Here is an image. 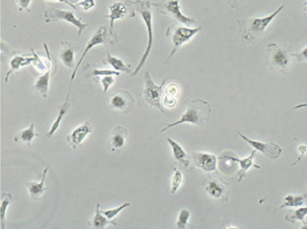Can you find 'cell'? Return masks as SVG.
Wrapping results in <instances>:
<instances>
[{
	"instance_id": "d590c367",
	"label": "cell",
	"mask_w": 307,
	"mask_h": 229,
	"mask_svg": "<svg viewBox=\"0 0 307 229\" xmlns=\"http://www.w3.org/2000/svg\"><path fill=\"white\" fill-rule=\"evenodd\" d=\"M165 95L177 99L180 95V88L175 83H171L168 86L166 87V94Z\"/></svg>"
},
{
	"instance_id": "8992f818",
	"label": "cell",
	"mask_w": 307,
	"mask_h": 229,
	"mask_svg": "<svg viewBox=\"0 0 307 229\" xmlns=\"http://www.w3.org/2000/svg\"><path fill=\"white\" fill-rule=\"evenodd\" d=\"M118 42L117 39V35H112V33L110 32V29H107L106 26H101L99 28V29L97 30L96 33L92 35V37L90 39V41L88 42L86 47L83 51V54L81 56L80 60L78 61V63L76 64V66L74 67V72L71 75V83L74 82L75 75H76L77 71L78 68L81 67V65L83 63L84 58L86 56L87 53L92 49L93 47H95L97 45H106V44H116Z\"/></svg>"
},
{
	"instance_id": "f6af8a7d",
	"label": "cell",
	"mask_w": 307,
	"mask_h": 229,
	"mask_svg": "<svg viewBox=\"0 0 307 229\" xmlns=\"http://www.w3.org/2000/svg\"><path fill=\"white\" fill-rule=\"evenodd\" d=\"M304 9L307 10V2L305 3V5H304Z\"/></svg>"
},
{
	"instance_id": "ac0fdd59",
	"label": "cell",
	"mask_w": 307,
	"mask_h": 229,
	"mask_svg": "<svg viewBox=\"0 0 307 229\" xmlns=\"http://www.w3.org/2000/svg\"><path fill=\"white\" fill-rule=\"evenodd\" d=\"M257 150H253L251 153L249 157H247L245 159H241L239 158H235L233 156H220L219 159H229L233 162L239 163L240 165V170L237 172V176H238V180L237 182H241L243 180V177L246 175L247 171L249 170L251 167H255V168L259 169L260 166L255 165V163L253 162V159L256 155Z\"/></svg>"
},
{
	"instance_id": "83f0119b",
	"label": "cell",
	"mask_w": 307,
	"mask_h": 229,
	"mask_svg": "<svg viewBox=\"0 0 307 229\" xmlns=\"http://www.w3.org/2000/svg\"><path fill=\"white\" fill-rule=\"evenodd\" d=\"M307 198V194L302 195V196H293V195H288L284 198V203L279 207L278 209H282L286 207H298L301 206L304 204V198Z\"/></svg>"
},
{
	"instance_id": "8d00e7d4",
	"label": "cell",
	"mask_w": 307,
	"mask_h": 229,
	"mask_svg": "<svg viewBox=\"0 0 307 229\" xmlns=\"http://www.w3.org/2000/svg\"><path fill=\"white\" fill-rule=\"evenodd\" d=\"M76 6L81 7V8L84 11H90L96 6V1L95 0H83L80 3L76 4Z\"/></svg>"
},
{
	"instance_id": "44dd1931",
	"label": "cell",
	"mask_w": 307,
	"mask_h": 229,
	"mask_svg": "<svg viewBox=\"0 0 307 229\" xmlns=\"http://www.w3.org/2000/svg\"><path fill=\"white\" fill-rule=\"evenodd\" d=\"M166 141L171 146L172 151H173L174 159L176 162L178 163L180 166L183 167H187L189 166V159L188 158V155L186 154L185 151L183 150L182 146L180 145L179 143H176V141H174L171 138H167Z\"/></svg>"
},
{
	"instance_id": "4316f807",
	"label": "cell",
	"mask_w": 307,
	"mask_h": 229,
	"mask_svg": "<svg viewBox=\"0 0 307 229\" xmlns=\"http://www.w3.org/2000/svg\"><path fill=\"white\" fill-rule=\"evenodd\" d=\"M13 195L7 192H4L1 195V205H0V221H1V228L6 227V216H7V208L13 203Z\"/></svg>"
},
{
	"instance_id": "5b68a950",
	"label": "cell",
	"mask_w": 307,
	"mask_h": 229,
	"mask_svg": "<svg viewBox=\"0 0 307 229\" xmlns=\"http://www.w3.org/2000/svg\"><path fill=\"white\" fill-rule=\"evenodd\" d=\"M201 30L202 27L191 29V28H187V27L179 25L178 23L170 26L166 32V37L170 39L171 44H172V50H171L168 59L173 57L176 51L182 47V45H184L187 42H189L194 35H197Z\"/></svg>"
},
{
	"instance_id": "4dcf8cb0",
	"label": "cell",
	"mask_w": 307,
	"mask_h": 229,
	"mask_svg": "<svg viewBox=\"0 0 307 229\" xmlns=\"http://www.w3.org/2000/svg\"><path fill=\"white\" fill-rule=\"evenodd\" d=\"M183 182V173L179 169L174 167V176L171 183V194H176Z\"/></svg>"
},
{
	"instance_id": "7402d4cb",
	"label": "cell",
	"mask_w": 307,
	"mask_h": 229,
	"mask_svg": "<svg viewBox=\"0 0 307 229\" xmlns=\"http://www.w3.org/2000/svg\"><path fill=\"white\" fill-rule=\"evenodd\" d=\"M70 92H71V86L69 88V90H68V93H67V99L65 100L64 104L61 105V108H60V111H59V115L57 116V118L55 120L54 122H53V124L51 126V129L49 131L47 135H46V137H48V138H51L53 135L55 134V132L58 130L59 127L61 126V121L62 120L64 119L65 115H67V111H68V109H69V98H70Z\"/></svg>"
},
{
	"instance_id": "2e32d148",
	"label": "cell",
	"mask_w": 307,
	"mask_h": 229,
	"mask_svg": "<svg viewBox=\"0 0 307 229\" xmlns=\"http://www.w3.org/2000/svg\"><path fill=\"white\" fill-rule=\"evenodd\" d=\"M91 121L92 120L84 122L83 125H81L80 127H78L76 129H74L70 135H68L67 138H66L67 143H69L70 146L74 150L77 149V147L83 143V140L89 135L92 133L93 126L91 125Z\"/></svg>"
},
{
	"instance_id": "9c48e42d",
	"label": "cell",
	"mask_w": 307,
	"mask_h": 229,
	"mask_svg": "<svg viewBox=\"0 0 307 229\" xmlns=\"http://www.w3.org/2000/svg\"><path fill=\"white\" fill-rule=\"evenodd\" d=\"M166 80H163L162 83L160 85H156L154 82V80L150 77L149 71H146L144 73V83L145 87L144 89V97L145 101L156 108L165 113L166 111L164 110L161 105V99L163 96L164 85L166 84Z\"/></svg>"
},
{
	"instance_id": "7bdbcfd3",
	"label": "cell",
	"mask_w": 307,
	"mask_h": 229,
	"mask_svg": "<svg viewBox=\"0 0 307 229\" xmlns=\"http://www.w3.org/2000/svg\"><path fill=\"white\" fill-rule=\"evenodd\" d=\"M305 107H307V104H300V105H296L295 107L292 108L291 111H294V110H297V109L305 108Z\"/></svg>"
},
{
	"instance_id": "e575fe53",
	"label": "cell",
	"mask_w": 307,
	"mask_h": 229,
	"mask_svg": "<svg viewBox=\"0 0 307 229\" xmlns=\"http://www.w3.org/2000/svg\"><path fill=\"white\" fill-rule=\"evenodd\" d=\"M33 0H16L17 7L21 12H27V13H31L30 6L32 3Z\"/></svg>"
},
{
	"instance_id": "5bb4252c",
	"label": "cell",
	"mask_w": 307,
	"mask_h": 229,
	"mask_svg": "<svg viewBox=\"0 0 307 229\" xmlns=\"http://www.w3.org/2000/svg\"><path fill=\"white\" fill-rule=\"evenodd\" d=\"M128 131L123 126H116L110 133L108 144L112 151L120 153L122 152L125 148V144L128 138Z\"/></svg>"
},
{
	"instance_id": "e0dca14e",
	"label": "cell",
	"mask_w": 307,
	"mask_h": 229,
	"mask_svg": "<svg viewBox=\"0 0 307 229\" xmlns=\"http://www.w3.org/2000/svg\"><path fill=\"white\" fill-rule=\"evenodd\" d=\"M79 45L70 42H61L60 58L65 67L73 68L74 67V54L79 50Z\"/></svg>"
},
{
	"instance_id": "d6986e66",
	"label": "cell",
	"mask_w": 307,
	"mask_h": 229,
	"mask_svg": "<svg viewBox=\"0 0 307 229\" xmlns=\"http://www.w3.org/2000/svg\"><path fill=\"white\" fill-rule=\"evenodd\" d=\"M49 169H50V166H47L44 170L40 182H25L26 188H28V190H29V196L34 200H37V199L41 198L43 194L45 193V191L47 189V188H45V182L46 175H47L49 172Z\"/></svg>"
},
{
	"instance_id": "8fae6325",
	"label": "cell",
	"mask_w": 307,
	"mask_h": 229,
	"mask_svg": "<svg viewBox=\"0 0 307 229\" xmlns=\"http://www.w3.org/2000/svg\"><path fill=\"white\" fill-rule=\"evenodd\" d=\"M205 189L210 198L227 203L229 198V183L221 178L209 176L204 182Z\"/></svg>"
},
{
	"instance_id": "3957f363",
	"label": "cell",
	"mask_w": 307,
	"mask_h": 229,
	"mask_svg": "<svg viewBox=\"0 0 307 229\" xmlns=\"http://www.w3.org/2000/svg\"><path fill=\"white\" fill-rule=\"evenodd\" d=\"M136 9L138 10V13H140L144 24L146 26L148 33V43L146 46V50L144 51V55L142 57L141 61L138 64V67L132 72L131 75L134 77L137 73L141 70L142 67H144V64L147 61L148 57L150 55L152 44H154V27H152V3L150 0H135Z\"/></svg>"
},
{
	"instance_id": "603a6c76",
	"label": "cell",
	"mask_w": 307,
	"mask_h": 229,
	"mask_svg": "<svg viewBox=\"0 0 307 229\" xmlns=\"http://www.w3.org/2000/svg\"><path fill=\"white\" fill-rule=\"evenodd\" d=\"M100 204H97L96 207V214L95 217L93 218L92 221L89 223L90 226L94 227V228L105 229L108 225H112V226H118V223L116 222L114 220H109L105 215L103 216L100 210Z\"/></svg>"
},
{
	"instance_id": "9a60e30c",
	"label": "cell",
	"mask_w": 307,
	"mask_h": 229,
	"mask_svg": "<svg viewBox=\"0 0 307 229\" xmlns=\"http://www.w3.org/2000/svg\"><path fill=\"white\" fill-rule=\"evenodd\" d=\"M192 159L197 167L204 172H215L217 170V158L214 154L206 152H193Z\"/></svg>"
},
{
	"instance_id": "ba28073f",
	"label": "cell",
	"mask_w": 307,
	"mask_h": 229,
	"mask_svg": "<svg viewBox=\"0 0 307 229\" xmlns=\"http://www.w3.org/2000/svg\"><path fill=\"white\" fill-rule=\"evenodd\" d=\"M152 6L158 13L171 16L178 23L189 26L196 23L195 19L182 13L180 0H161L160 3H152Z\"/></svg>"
},
{
	"instance_id": "30bf717a",
	"label": "cell",
	"mask_w": 307,
	"mask_h": 229,
	"mask_svg": "<svg viewBox=\"0 0 307 229\" xmlns=\"http://www.w3.org/2000/svg\"><path fill=\"white\" fill-rule=\"evenodd\" d=\"M45 23H50L56 21H65L75 26L78 29V37H80L83 29L89 25L88 23H83L82 18H76L73 12L57 9V8H49L45 12Z\"/></svg>"
},
{
	"instance_id": "74e56055",
	"label": "cell",
	"mask_w": 307,
	"mask_h": 229,
	"mask_svg": "<svg viewBox=\"0 0 307 229\" xmlns=\"http://www.w3.org/2000/svg\"><path fill=\"white\" fill-rule=\"evenodd\" d=\"M163 101L164 105H165V106L168 107V108H173V107H175V106L176 105L177 99H175V98H171V97H168V96L165 95L164 96Z\"/></svg>"
},
{
	"instance_id": "cb8c5ba5",
	"label": "cell",
	"mask_w": 307,
	"mask_h": 229,
	"mask_svg": "<svg viewBox=\"0 0 307 229\" xmlns=\"http://www.w3.org/2000/svg\"><path fill=\"white\" fill-rule=\"evenodd\" d=\"M104 65H110L113 67V69L118 72H125V73L131 74V66L128 64L125 63L124 61L120 60L118 58L113 57L112 55L107 52L106 60L103 61Z\"/></svg>"
},
{
	"instance_id": "60d3db41",
	"label": "cell",
	"mask_w": 307,
	"mask_h": 229,
	"mask_svg": "<svg viewBox=\"0 0 307 229\" xmlns=\"http://www.w3.org/2000/svg\"><path fill=\"white\" fill-rule=\"evenodd\" d=\"M244 0H227V3L229 4L231 8L237 10L240 7L241 4L243 3Z\"/></svg>"
},
{
	"instance_id": "ee69618b",
	"label": "cell",
	"mask_w": 307,
	"mask_h": 229,
	"mask_svg": "<svg viewBox=\"0 0 307 229\" xmlns=\"http://www.w3.org/2000/svg\"><path fill=\"white\" fill-rule=\"evenodd\" d=\"M68 3H70L71 5H73V6H75L74 4H78V2L80 1V0H67ZM76 7V6H75Z\"/></svg>"
},
{
	"instance_id": "f546056e",
	"label": "cell",
	"mask_w": 307,
	"mask_h": 229,
	"mask_svg": "<svg viewBox=\"0 0 307 229\" xmlns=\"http://www.w3.org/2000/svg\"><path fill=\"white\" fill-rule=\"evenodd\" d=\"M191 213L190 211L187 210V209H183L180 211L179 215H178V219L176 221V228L177 229H185L188 226V223H189V218H190Z\"/></svg>"
},
{
	"instance_id": "ffe728a7",
	"label": "cell",
	"mask_w": 307,
	"mask_h": 229,
	"mask_svg": "<svg viewBox=\"0 0 307 229\" xmlns=\"http://www.w3.org/2000/svg\"><path fill=\"white\" fill-rule=\"evenodd\" d=\"M35 61V57H24L22 55H15L13 56V59L10 61V68L7 74H6V79L5 82L7 83L9 80L11 74L13 73H16L22 67L29 66L30 64H32Z\"/></svg>"
},
{
	"instance_id": "277c9868",
	"label": "cell",
	"mask_w": 307,
	"mask_h": 229,
	"mask_svg": "<svg viewBox=\"0 0 307 229\" xmlns=\"http://www.w3.org/2000/svg\"><path fill=\"white\" fill-rule=\"evenodd\" d=\"M290 50L280 47L275 43H269L266 47V63L267 67L278 73H286L291 63Z\"/></svg>"
},
{
	"instance_id": "f1b7e54d",
	"label": "cell",
	"mask_w": 307,
	"mask_h": 229,
	"mask_svg": "<svg viewBox=\"0 0 307 229\" xmlns=\"http://www.w3.org/2000/svg\"><path fill=\"white\" fill-rule=\"evenodd\" d=\"M307 215V206L301 207L298 210L292 211L291 214L286 215L285 220L289 222L295 223L296 221H302L304 226H307V223L304 221V218Z\"/></svg>"
},
{
	"instance_id": "6da1fadb",
	"label": "cell",
	"mask_w": 307,
	"mask_h": 229,
	"mask_svg": "<svg viewBox=\"0 0 307 229\" xmlns=\"http://www.w3.org/2000/svg\"><path fill=\"white\" fill-rule=\"evenodd\" d=\"M212 108L210 104L203 99H193L189 101L186 109L185 112L182 115L179 121L166 124L160 132L169 129L171 127H176L177 125L183 123H191V124L205 127L211 120Z\"/></svg>"
},
{
	"instance_id": "7a4b0ae2",
	"label": "cell",
	"mask_w": 307,
	"mask_h": 229,
	"mask_svg": "<svg viewBox=\"0 0 307 229\" xmlns=\"http://www.w3.org/2000/svg\"><path fill=\"white\" fill-rule=\"evenodd\" d=\"M284 8V6L279 7L270 15L263 18H248V19L237 20L239 26V33L243 43H253L257 39L264 35L266 28L272 23L277 14Z\"/></svg>"
},
{
	"instance_id": "484cf974",
	"label": "cell",
	"mask_w": 307,
	"mask_h": 229,
	"mask_svg": "<svg viewBox=\"0 0 307 229\" xmlns=\"http://www.w3.org/2000/svg\"><path fill=\"white\" fill-rule=\"evenodd\" d=\"M40 135L35 132V123L33 122L25 130L21 131L14 137V142H23L29 147H32L33 139L35 137H39Z\"/></svg>"
},
{
	"instance_id": "4fadbf2b",
	"label": "cell",
	"mask_w": 307,
	"mask_h": 229,
	"mask_svg": "<svg viewBox=\"0 0 307 229\" xmlns=\"http://www.w3.org/2000/svg\"><path fill=\"white\" fill-rule=\"evenodd\" d=\"M237 134L239 135L246 143H249L250 145L253 147L254 150L263 153L265 156L267 157L270 159H276L282 154V148L276 143H263V142H259V141L252 140V139L245 137L244 135L242 134L239 131L237 132Z\"/></svg>"
},
{
	"instance_id": "d6a6232c",
	"label": "cell",
	"mask_w": 307,
	"mask_h": 229,
	"mask_svg": "<svg viewBox=\"0 0 307 229\" xmlns=\"http://www.w3.org/2000/svg\"><path fill=\"white\" fill-rule=\"evenodd\" d=\"M129 206H130V203H125V204H122L120 207H117L116 209H111V210L106 211L101 210L100 212H101V214L103 215H105L109 220H113L123 209Z\"/></svg>"
},
{
	"instance_id": "d4e9b609",
	"label": "cell",
	"mask_w": 307,
	"mask_h": 229,
	"mask_svg": "<svg viewBox=\"0 0 307 229\" xmlns=\"http://www.w3.org/2000/svg\"><path fill=\"white\" fill-rule=\"evenodd\" d=\"M52 71L51 68L49 70L46 71L40 78H39L36 83L34 85L33 89L35 90V92L39 93L43 98H46L48 96L49 92V84H50V75Z\"/></svg>"
},
{
	"instance_id": "52a82bcc",
	"label": "cell",
	"mask_w": 307,
	"mask_h": 229,
	"mask_svg": "<svg viewBox=\"0 0 307 229\" xmlns=\"http://www.w3.org/2000/svg\"><path fill=\"white\" fill-rule=\"evenodd\" d=\"M136 5L135 1L132 0H120L116 1L109 7V14L106 18L110 20V32L112 35H117L114 30V23L118 20L126 19V18H133L136 16Z\"/></svg>"
},
{
	"instance_id": "f35d334b",
	"label": "cell",
	"mask_w": 307,
	"mask_h": 229,
	"mask_svg": "<svg viewBox=\"0 0 307 229\" xmlns=\"http://www.w3.org/2000/svg\"><path fill=\"white\" fill-rule=\"evenodd\" d=\"M291 57L296 58L298 61L307 62V47L304 48L299 53H291Z\"/></svg>"
},
{
	"instance_id": "b9f144b4",
	"label": "cell",
	"mask_w": 307,
	"mask_h": 229,
	"mask_svg": "<svg viewBox=\"0 0 307 229\" xmlns=\"http://www.w3.org/2000/svg\"><path fill=\"white\" fill-rule=\"evenodd\" d=\"M46 1H58V2H61V3L67 4V5H68V6H70L71 7H73L74 9H77L76 7H75V6H73V5H71L70 3H68L67 0H46Z\"/></svg>"
},
{
	"instance_id": "ab89813d",
	"label": "cell",
	"mask_w": 307,
	"mask_h": 229,
	"mask_svg": "<svg viewBox=\"0 0 307 229\" xmlns=\"http://www.w3.org/2000/svg\"><path fill=\"white\" fill-rule=\"evenodd\" d=\"M298 151L300 152V157L298 158V160L297 161H295L293 164H292V166H295L297 163L299 162L300 161V159H302V157H304V154L306 153L307 151V146L306 145H304V144H301L298 146Z\"/></svg>"
},
{
	"instance_id": "7c38bea8",
	"label": "cell",
	"mask_w": 307,
	"mask_h": 229,
	"mask_svg": "<svg viewBox=\"0 0 307 229\" xmlns=\"http://www.w3.org/2000/svg\"><path fill=\"white\" fill-rule=\"evenodd\" d=\"M133 96L125 89H118L111 96L110 99V108L114 111L128 112L134 105Z\"/></svg>"
},
{
	"instance_id": "1f68e13d",
	"label": "cell",
	"mask_w": 307,
	"mask_h": 229,
	"mask_svg": "<svg viewBox=\"0 0 307 229\" xmlns=\"http://www.w3.org/2000/svg\"><path fill=\"white\" fill-rule=\"evenodd\" d=\"M106 75H116V77H119L120 73H119L118 71L94 68V69L88 71V74H85V77L86 78H90V77H106Z\"/></svg>"
},
{
	"instance_id": "836d02e7",
	"label": "cell",
	"mask_w": 307,
	"mask_h": 229,
	"mask_svg": "<svg viewBox=\"0 0 307 229\" xmlns=\"http://www.w3.org/2000/svg\"><path fill=\"white\" fill-rule=\"evenodd\" d=\"M100 83L102 84L103 89H104V92H107L109 88L112 85L116 80L113 78V75H106V77H100Z\"/></svg>"
}]
</instances>
